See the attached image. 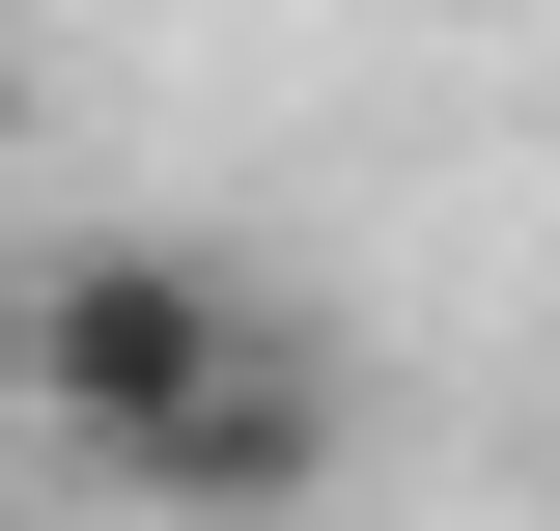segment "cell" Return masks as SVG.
I'll use <instances>...</instances> for the list:
<instances>
[{"label":"cell","instance_id":"obj_1","mask_svg":"<svg viewBox=\"0 0 560 531\" xmlns=\"http://www.w3.org/2000/svg\"><path fill=\"white\" fill-rule=\"evenodd\" d=\"M253 308H280L253 252H168V224H84V252H28V308H0V364H28V420H57V448L113 475V448H140L168 392H197V364H224Z\"/></svg>","mask_w":560,"mask_h":531},{"label":"cell","instance_id":"obj_2","mask_svg":"<svg viewBox=\"0 0 560 531\" xmlns=\"http://www.w3.org/2000/svg\"><path fill=\"white\" fill-rule=\"evenodd\" d=\"M337 448H364V364H337L308 308H253L197 392L113 448V504H168V531H308V504H337Z\"/></svg>","mask_w":560,"mask_h":531},{"label":"cell","instance_id":"obj_3","mask_svg":"<svg viewBox=\"0 0 560 531\" xmlns=\"http://www.w3.org/2000/svg\"><path fill=\"white\" fill-rule=\"evenodd\" d=\"M0 168H28V57H0Z\"/></svg>","mask_w":560,"mask_h":531}]
</instances>
